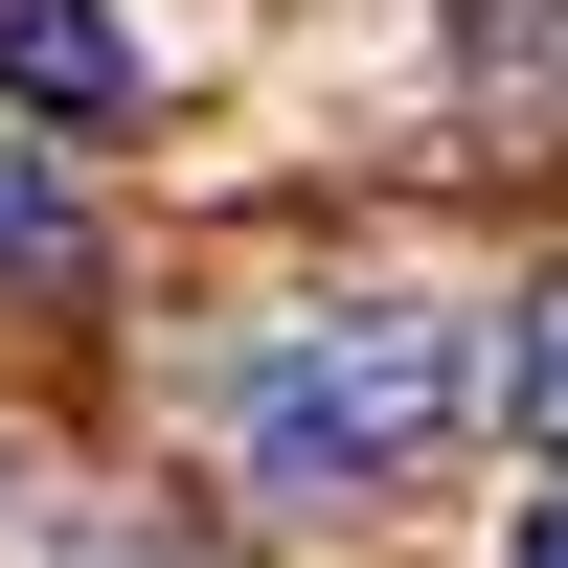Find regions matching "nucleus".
<instances>
[{
    "label": "nucleus",
    "mask_w": 568,
    "mask_h": 568,
    "mask_svg": "<svg viewBox=\"0 0 568 568\" xmlns=\"http://www.w3.org/2000/svg\"><path fill=\"white\" fill-rule=\"evenodd\" d=\"M478 409H500V342L455 296H318V318H273V342L227 364V478L251 500H387V478H433Z\"/></svg>",
    "instance_id": "obj_1"
},
{
    "label": "nucleus",
    "mask_w": 568,
    "mask_h": 568,
    "mask_svg": "<svg viewBox=\"0 0 568 568\" xmlns=\"http://www.w3.org/2000/svg\"><path fill=\"white\" fill-rule=\"evenodd\" d=\"M0 91H23L45 136H114L136 91H160V45H136L114 0H0Z\"/></svg>",
    "instance_id": "obj_2"
},
{
    "label": "nucleus",
    "mask_w": 568,
    "mask_h": 568,
    "mask_svg": "<svg viewBox=\"0 0 568 568\" xmlns=\"http://www.w3.org/2000/svg\"><path fill=\"white\" fill-rule=\"evenodd\" d=\"M69 251H91L69 160H45V136H0V273H69Z\"/></svg>",
    "instance_id": "obj_3"
},
{
    "label": "nucleus",
    "mask_w": 568,
    "mask_h": 568,
    "mask_svg": "<svg viewBox=\"0 0 568 568\" xmlns=\"http://www.w3.org/2000/svg\"><path fill=\"white\" fill-rule=\"evenodd\" d=\"M500 409H524V455L568 478V296H524V318H500Z\"/></svg>",
    "instance_id": "obj_4"
},
{
    "label": "nucleus",
    "mask_w": 568,
    "mask_h": 568,
    "mask_svg": "<svg viewBox=\"0 0 568 568\" xmlns=\"http://www.w3.org/2000/svg\"><path fill=\"white\" fill-rule=\"evenodd\" d=\"M500 568H568V478H524V500H500Z\"/></svg>",
    "instance_id": "obj_5"
}]
</instances>
